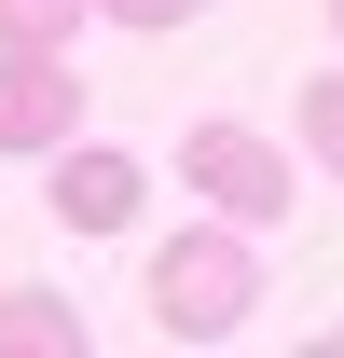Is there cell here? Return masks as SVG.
<instances>
[{"label": "cell", "mask_w": 344, "mask_h": 358, "mask_svg": "<svg viewBox=\"0 0 344 358\" xmlns=\"http://www.w3.org/2000/svg\"><path fill=\"white\" fill-rule=\"evenodd\" d=\"M138 303H152V331H179V345H220V331H248V317H261V248H248V221L193 207V234H166V248H152Z\"/></svg>", "instance_id": "1"}, {"label": "cell", "mask_w": 344, "mask_h": 358, "mask_svg": "<svg viewBox=\"0 0 344 358\" xmlns=\"http://www.w3.org/2000/svg\"><path fill=\"white\" fill-rule=\"evenodd\" d=\"M179 179H193V207H220V221H248V234H275L289 221V152L275 138H248V124H193L179 138Z\"/></svg>", "instance_id": "2"}, {"label": "cell", "mask_w": 344, "mask_h": 358, "mask_svg": "<svg viewBox=\"0 0 344 358\" xmlns=\"http://www.w3.org/2000/svg\"><path fill=\"white\" fill-rule=\"evenodd\" d=\"M83 138V69H69V42H0V152H69Z\"/></svg>", "instance_id": "3"}, {"label": "cell", "mask_w": 344, "mask_h": 358, "mask_svg": "<svg viewBox=\"0 0 344 358\" xmlns=\"http://www.w3.org/2000/svg\"><path fill=\"white\" fill-rule=\"evenodd\" d=\"M138 207H152V166L138 152H110V138H69L55 152V221L69 234H138Z\"/></svg>", "instance_id": "4"}, {"label": "cell", "mask_w": 344, "mask_h": 358, "mask_svg": "<svg viewBox=\"0 0 344 358\" xmlns=\"http://www.w3.org/2000/svg\"><path fill=\"white\" fill-rule=\"evenodd\" d=\"M0 358H83V303H55V289H0Z\"/></svg>", "instance_id": "5"}, {"label": "cell", "mask_w": 344, "mask_h": 358, "mask_svg": "<svg viewBox=\"0 0 344 358\" xmlns=\"http://www.w3.org/2000/svg\"><path fill=\"white\" fill-rule=\"evenodd\" d=\"M303 138H317V166L344 179V69H303Z\"/></svg>", "instance_id": "6"}, {"label": "cell", "mask_w": 344, "mask_h": 358, "mask_svg": "<svg viewBox=\"0 0 344 358\" xmlns=\"http://www.w3.org/2000/svg\"><path fill=\"white\" fill-rule=\"evenodd\" d=\"M96 0H0V42H69Z\"/></svg>", "instance_id": "7"}, {"label": "cell", "mask_w": 344, "mask_h": 358, "mask_svg": "<svg viewBox=\"0 0 344 358\" xmlns=\"http://www.w3.org/2000/svg\"><path fill=\"white\" fill-rule=\"evenodd\" d=\"M96 14H110V28H193L207 0H96Z\"/></svg>", "instance_id": "8"}, {"label": "cell", "mask_w": 344, "mask_h": 358, "mask_svg": "<svg viewBox=\"0 0 344 358\" xmlns=\"http://www.w3.org/2000/svg\"><path fill=\"white\" fill-rule=\"evenodd\" d=\"M331 28H344V0H331Z\"/></svg>", "instance_id": "9"}]
</instances>
